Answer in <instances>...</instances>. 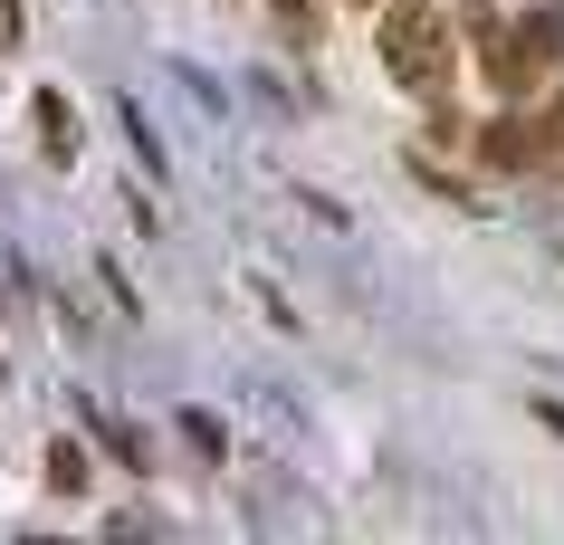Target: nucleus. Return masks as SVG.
<instances>
[{"mask_svg":"<svg viewBox=\"0 0 564 545\" xmlns=\"http://www.w3.org/2000/svg\"><path fill=\"white\" fill-rule=\"evenodd\" d=\"M355 10H364V0H355Z\"/></svg>","mask_w":564,"mask_h":545,"instance_id":"7","label":"nucleus"},{"mask_svg":"<svg viewBox=\"0 0 564 545\" xmlns=\"http://www.w3.org/2000/svg\"><path fill=\"white\" fill-rule=\"evenodd\" d=\"M39 144L58 153V163L77 153V116H67V96H39Z\"/></svg>","mask_w":564,"mask_h":545,"instance_id":"3","label":"nucleus"},{"mask_svg":"<svg viewBox=\"0 0 564 545\" xmlns=\"http://www.w3.org/2000/svg\"><path fill=\"white\" fill-rule=\"evenodd\" d=\"M10 39H20V30H10V10H0V48H10Z\"/></svg>","mask_w":564,"mask_h":545,"instance_id":"5","label":"nucleus"},{"mask_svg":"<svg viewBox=\"0 0 564 545\" xmlns=\"http://www.w3.org/2000/svg\"><path fill=\"white\" fill-rule=\"evenodd\" d=\"M478 163L488 173H527V163H545V134L527 116H498V124H478Z\"/></svg>","mask_w":564,"mask_h":545,"instance_id":"2","label":"nucleus"},{"mask_svg":"<svg viewBox=\"0 0 564 545\" xmlns=\"http://www.w3.org/2000/svg\"><path fill=\"white\" fill-rule=\"evenodd\" d=\"M278 10H306V0H278Z\"/></svg>","mask_w":564,"mask_h":545,"instance_id":"6","label":"nucleus"},{"mask_svg":"<svg viewBox=\"0 0 564 545\" xmlns=\"http://www.w3.org/2000/svg\"><path fill=\"white\" fill-rule=\"evenodd\" d=\"M383 67L412 96H441L449 87V67H459V30H449L441 0H392V10H383Z\"/></svg>","mask_w":564,"mask_h":545,"instance_id":"1","label":"nucleus"},{"mask_svg":"<svg viewBox=\"0 0 564 545\" xmlns=\"http://www.w3.org/2000/svg\"><path fill=\"white\" fill-rule=\"evenodd\" d=\"M535 134H545V153H564V96H555V116L535 124Z\"/></svg>","mask_w":564,"mask_h":545,"instance_id":"4","label":"nucleus"}]
</instances>
